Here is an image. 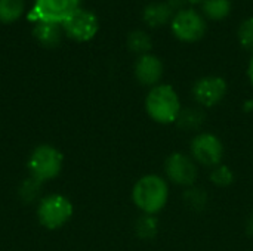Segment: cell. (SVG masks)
<instances>
[{
	"mask_svg": "<svg viewBox=\"0 0 253 251\" xmlns=\"http://www.w3.org/2000/svg\"><path fill=\"white\" fill-rule=\"evenodd\" d=\"M61 28L71 40L84 43L96 36L99 30V22L93 12L80 7L61 24Z\"/></svg>",
	"mask_w": 253,
	"mask_h": 251,
	"instance_id": "obj_8",
	"label": "cell"
},
{
	"mask_svg": "<svg viewBox=\"0 0 253 251\" xmlns=\"http://www.w3.org/2000/svg\"><path fill=\"white\" fill-rule=\"evenodd\" d=\"M64 164V157L59 149L52 145L37 146L28 158V172L30 176L40 182H47L55 179Z\"/></svg>",
	"mask_w": 253,
	"mask_h": 251,
	"instance_id": "obj_3",
	"label": "cell"
},
{
	"mask_svg": "<svg viewBox=\"0 0 253 251\" xmlns=\"http://www.w3.org/2000/svg\"><path fill=\"white\" fill-rule=\"evenodd\" d=\"M145 111L159 124H173L182 111L179 95L170 84H157L145 98Z\"/></svg>",
	"mask_w": 253,
	"mask_h": 251,
	"instance_id": "obj_2",
	"label": "cell"
},
{
	"mask_svg": "<svg viewBox=\"0 0 253 251\" xmlns=\"http://www.w3.org/2000/svg\"><path fill=\"white\" fill-rule=\"evenodd\" d=\"M173 36L185 43H194L203 38L208 30L206 18L193 7H187L173 15L170 21Z\"/></svg>",
	"mask_w": 253,
	"mask_h": 251,
	"instance_id": "obj_6",
	"label": "cell"
},
{
	"mask_svg": "<svg viewBox=\"0 0 253 251\" xmlns=\"http://www.w3.org/2000/svg\"><path fill=\"white\" fill-rule=\"evenodd\" d=\"M175 12L169 7L166 1H153L148 3L142 10V19L148 27L157 28L169 24Z\"/></svg>",
	"mask_w": 253,
	"mask_h": 251,
	"instance_id": "obj_12",
	"label": "cell"
},
{
	"mask_svg": "<svg viewBox=\"0 0 253 251\" xmlns=\"http://www.w3.org/2000/svg\"><path fill=\"white\" fill-rule=\"evenodd\" d=\"M165 173L168 180L178 186L191 188L197 180V164L196 161L182 152H172L165 160Z\"/></svg>",
	"mask_w": 253,
	"mask_h": 251,
	"instance_id": "obj_9",
	"label": "cell"
},
{
	"mask_svg": "<svg viewBox=\"0 0 253 251\" xmlns=\"http://www.w3.org/2000/svg\"><path fill=\"white\" fill-rule=\"evenodd\" d=\"M135 77L142 86L154 87L160 84V80L163 77V62L153 53H147L142 56H138L135 62Z\"/></svg>",
	"mask_w": 253,
	"mask_h": 251,
	"instance_id": "obj_11",
	"label": "cell"
},
{
	"mask_svg": "<svg viewBox=\"0 0 253 251\" xmlns=\"http://www.w3.org/2000/svg\"><path fill=\"white\" fill-rule=\"evenodd\" d=\"M248 77H249L251 84L253 86V56L251 58V61H249V67H248Z\"/></svg>",
	"mask_w": 253,
	"mask_h": 251,
	"instance_id": "obj_24",
	"label": "cell"
},
{
	"mask_svg": "<svg viewBox=\"0 0 253 251\" xmlns=\"http://www.w3.org/2000/svg\"><path fill=\"white\" fill-rule=\"evenodd\" d=\"M126 44H127V49L132 53H135L138 56H142V55L150 53V50L153 47V40H151V37H150V34L147 31L133 30V31L129 33Z\"/></svg>",
	"mask_w": 253,
	"mask_h": 251,
	"instance_id": "obj_15",
	"label": "cell"
},
{
	"mask_svg": "<svg viewBox=\"0 0 253 251\" xmlns=\"http://www.w3.org/2000/svg\"><path fill=\"white\" fill-rule=\"evenodd\" d=\"M132 201L142 215L156 216L169 201V185L159 175H145L132 188Z\"/></svg>",
	"mask_w": 253,
	"mask_h": 251,
	"instance_id": "obj_1",
	"label": "cell"
},
{
	"mask_svg": "<svg viewBox=\"0 0 253 251\" xmlns=\"http://www.w3.org/2000/svg\"><path fill=\"white\" fill-rule=\"evenodd\" d=\"M24 0H0V22L10 24L18 21L24 13Z\"/></svg>",
	"mask_w": 253,
	"mask_h": 251,
	"instance_id": "obj_18",
	"label": "cell"
},
{
	"mask_svg": "<svg viewBox=\"0 0 253 251\" xmlns=\"http://www.w3.org/2000/svg\"><path fill=\"white\" fill-rule=\"evenodd\" d=\"M184 201L193 212H202L208 204V194L202 188L191 186L184 192Z\"/></svg>",
	"mask_w": 253,
	"mask_h": 251,
	"instance_id": "obj_20",
	"label": "cell"
},
{
	"mask_svg": "<svg viewBox=\"0 0 253 251\" xmlns=\"http://www.w3.org/2000/svg\"><path fill=\"white\" fill-rule=\"evenodd\" d=\"M73 216L71 201L59 194H52L40 200L37 207V217L46 229L62 228Z\"/></svg>",
	"mask_w": 253,
	"mask_h": 251,
	"instance_id": "obj_4",
	"label": "cell"
},
{
	"mask_svg": "<svg viewBox=\"0 0 253 251\" xmlns=\"http://www.w3.org/2000/svg\"><path fill=\"white\" fill-rule=\"evenodd\" d=\"M228 84L219 75H206L199 78L193 86V96L203 108L216 107L227 95Z\"/></svg>",
	"mask_w": 253,
	"mask_h": 251,
	"instance_id": "obj_10",
	"label": "cell"
},
{
	"mask_svg": "<svg viewBox=\"0 0 253 251\" xmlns=\"http://www.w3.org/2000/svg\"><path fill=\"white\" fill-rule=\"evenodd\" d=\"M159 231H160L159 219L153 215H142L138 217L135 223V234L138 235V238L145 241L154 240Z\"/></svg>",
	"mask_w": 253,
	"mask_h": 251,
	"instance_id": "obj_16",
	"label": "cell"
},
{
	"mask_svg": "<svg viewBox=\"0 0 253 251\" xmlns=\"http://www.w3.org/2000/svg\"><path fill=\"white\" fill-rule=\"evenodd\" d=\"M62 33L61 25L50 22H37L33 28L34 38L44 47H56L61 43Z\"/></svg>",
	"mask_w": 253,
	"mask_h": 251,
	"instance_id": "obj_13",
	"label": "cell"
},
{
	"mask_svg": "<svg viewBox=\"0 0 253 251\" xmlns=\"http://www.w3.org/2000/svg\"><path fill=\"white\" fill-rule=\"evenodd\" d=\"M190 157L205 166V167H216L222 164L224 158V145L221 139L213 133H199L191 139L190 143Z\"/></svg>",
	"mask_w": 253,
	"mask_h": 251,
	"instance_id": "obj_7",
	"label": "cell"
},
{
	"mask_svg": "<svg viewBox=\"0 0 253 251\" xmlns=\"http://www.w3.org/2000/svg\"><path fill=\"white\" fill-rule=\"evenodd\" d=\"M203 4V0H188V6H193V9H194V6H202Z\"/></svg>",
	"mask_w": 253,
	"mask_h": 251,
	"instance_id": "obj_27",
	"label": "cell"
},
{
	"mask_svg": "<svg viewBox=\"0 0 253 251\" xmlns=\"http://www.w3.org/2000/svg\"><path fill=\"white\" fill-rule=\"evenodd\" d=\"M166 3L169 4V7L176 13L179 10H184L187 9L188 6V0H166Z\"/></svg>",
	"mask_w": 253,
	"mask_h": 251,
	"instance_id": "obj_23",
	"label": "cell"
},
{
	"mask_svg": "<svg viewBox=\"0 0 253 251\" xmlns=\"http://www.w3.org/2000/svg\"><path fill=\"white\" fill-rule=\"evenodd\" d=\"M82 0H36L27 18L30 22H50L61 25L80 9Z\"/></svg>",
	"mask_w": 253,
	"mask_h": 251,
	"instance_id": "obj_5",
	"label": "cell"
},
{
	"mask_svg": "<svg viewBox=\"0 0 253 251\" xmlns=\"http://www.w3.org/2000/svg\"><path fill=\"white\" fill-rule=\"evenodd\" d=\"M246 231H248V234L253 237V215L249 217V220H248V223H246Z\"/></svg>",
	"mask_w": 253,
	"mask_h": 251,
	"instance_id": "obj_25",
	"label": "cell"
},
{
	"mask_svg": "<svg viewBox=\"0 0 253 251\" xmlns=\"http://www.w3.org/2000/svg\"><path fill=\"white\" fill-rule=\"evenodd\" d=\"M202 15L212 21H222L231 13V0H203Z\"/></svg>",
	"mask_w": 253,
	"mask_h": 251,
	"instance_id": "obj_14",
	"label": "cell"
},
{
	"mask_svg": "<svg viewBox=\"0 0 253 251\" xmlns=\"http://www.w3.org/2000/svg\"><path fill=\"white\" fill-rule=\"evenodd\" d=\"M243 108H245V111H246V112H252L253 111V99L246 101V102H245V105H243Z\"/></svg>",
	"mask_w": 253,
	"mask_h": 251,
	"instance_id": "obj_26",
	"label": "cell"
},
{
	"mask_svg": "<svg viewBox=\"0 0 253 251\" xmlns=\"http://www.w3.org/2000/svg\"><path fill=\"white\" fill-rule=\"evenodd\" d=\"M237 38L239 43L246 49L253 52V16L246 18L237 30Z\"/></svg>",
	"mask_w": 253,
	"mask_h": 251,
	"instance_id": "obj_22",
	"label": "cell"
},
{
	"mask_svg": "<svg viewBox=\"0 0 253 251\" xmlns=\"http://www.w3.org/2000/svg\"><path fill=\"white\" fill-rule=\"evenodd\" d=\"M203 123H205V112L200 108H182L176 120L178 127L187 132L199 130Z\"/></svg>",
	"mask_w": 253,
	"mask_h": 251,
	"instance_id": "obj_17",
	"label": "cell"
},
{
	"mask_svg": "<svg viewBox=\"0 0 253 251\" xmlns=\"http://www.w3.org/2000/svg\"><path fill=\"white\" fill-rule=\"evenodd\" d=\"M42 186H43V182L34 179L33 176H28V178L19 185V189H18L19 198H21L25 204H31V203L37 201L39 197H40V194H42Z\"/></svg>",
	"mask_w": 253,
	"mask_h": 251,
	"instance_id": "obj_19",
	"label": "cell"
},
{
	"mask_svg": "<svg viewBox=\"0 0 253 251\" xmlns=\"http://www.w3.org/2000/svg\"><path fill=\"white\" fill-rule=\"evenodd\" d=\"M211 182L218 186V188H227L234 182V173L233 170L225 166V164H219L216 167L212 169L211 172Z\"/></svg>",
	"mask_w": 253,
	"mask_h": 251,
	"instance_id": "obj_21",
	"label": "cell"
}]
</instances>
